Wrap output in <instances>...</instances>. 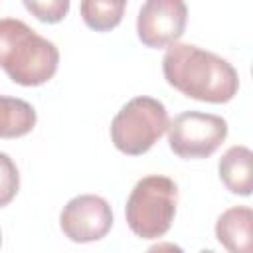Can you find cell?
Returning <instances> with one entry per match:
<instances>
[{
	"label": "cell",
	"instance_id": "obj_1",
	"mask_svg": "<svg viewBox=\"0 0 253 253\" xmlns=\"http://www.w3.org/2000/svg\"><path fill=\"white\" fill-rule=\"evenodd\" d=\"M162 73L170 87L204 103H227L239 89V75L227 59L192 43L168 45Z\"/></svg>",
	"mask_w": 253,
	"mask_h": 253
},
{
	"label": "cell",
	"instance_id": "obj_2",
	"mask_svg": "<svg viewBox=\"0 0 253 253\" xmlns=\"http://www.w3.org/2000/svg\"><path fill=\"white\" fill-rule=\"evenodd\" d=\"M59 65V51L53 42L36 34L26 22L0 18V67L24 87L47 83Z\"/></svg>",
	"mask_w": 253,
	"mask_h": 253
},
{
	"label": "cell",
	"instance_id": "obj_3",
	"mask_svg": "<svg viewBox=\"0 0 253 253\" xmlns=\"http://www.w3.org/2000/svg\"><path fill=\"white\" fill-rule=\"evenodd\" d=\"M178 186L168 176H144L140 178L125 206V217L130 231L142 239L162 237L176 215Z\"/></svg>",
	"mask_w": 253,
	"mask_h": 253
},
{
	"label": "cell",
	"instance_id": "obj_4",
	"mask_svg": "<svg viewBox=\"0 0 253 253\" xmlns=\"http://www.w3.org/2000/svg\"><path fill=\"white\" fill-rule=\"evenodd\" d=\"M168 123V111L162 101L144 95L134 97L115 115L111 140L123 154L140 156L160 140Z\"/></svg>",
	"mask_w": 253,
	"mask_h": 253
},
{
	"label": "cell",
	"instance_id": "obj_5",
	"mask_svg": "<svg viewBox=\"0 0 253 253\" xmlns=\"http://www.w3.org/2000/svg\"><path fill=\"white\" fill-rule=\"evenodd\" d=\"M168 144L170 150L184 158H208L211 156L227 136L225 119L211 113L184 111L168 123Z\"/></svg>",
	"mask_w": 253,
	"mask_h": 253
},
{
	"label": "cell",
	"instance_id": "obj_6",
	"mask_svg": "<svg viewBox=\"0 0 253 253\" xmlns=\"http://www.w3.org/2000/svg\"><path fill=\"white\" fill-rule=\"evenodd\" d=\"M63 235L75 243H91L103 239L113 227V211L105 198L81 194L71 198L59 215Z\"/></svg>",
	"mask_w": 253,
	"mask_h": 253
},
{
	"label": "cell",
	"instance_id": "obj_7",
	"mask_svg": "<svg viewBox=\"0 0 253 253\" xmlns=\"http://www.w3.org/2000/svg\"><path fill=\"white\" fill-rule=\"evenodd\" d=\"M188 22V8L182 0H148L136 16V34L146 47H166L176 43Z\"/></svg>",
	"mask_w": 253,
	"mask_h": 253
},
{
	"label": "cell",
	"instance_id": "obj_8",
	"mask_svg": "<svg viewBox=\"0 0 253 253\" xmlns=\"http://www.w3.org/2000/svg\"><path fill=\"white\" fill-rule=\"evenodd\" d=\"M253 211L247 206L225 210L215 221V237L227 253H253Z\"/></svg>",
	"mask_w": 253,
	"mask_h": 253
},
{
	"label": "cell",
	"instance_id": "obj_9",
	"mask_svg": "<svg viewBox=\"0 0 253 253\" xmlns=\"http://www.w3.org/2000/svg\"><path fill=\"white\" fill-rule=\"evenodd\" d=\"M251 160L253 152L247 146H231L219 158L217 170L219 180L223 186L237 196H249L253 190V176H251Z\"/></svg>",
	"mask_w": 253,
	"mask_h": 253
},
{
	"label": "cell",
	"instance_id": "obj_10",
	"mask_svg": "<svg viewBox=\"0 0 253 253\" xmlns=\"http://www.w3.org/2000/svg\"><path fill=\"white\" fill-rule=\"evenodd\" d=\"M36 121V109L28 101L0 95V138L26 136L34 130Z\"/></svg>",
	"mask_w": 253,
	"mask_h": 253
},
{
	"label": "cell",
	"instance_id": "obj_11",
	"mask_svg": "<svg viewBox=\"0 0 253 253\" xmlns=\"http://www.w3.org/2000/svg\"><path fill=\"white\" fill-rule=\"evenodd\" d=\"M83 22L95 32H109L117 28L123 20L125 2H101V0H85L79 4Z\"/></svg>",
	"mask_w": 253,
	"mask_h": 253
},
{
	"label": "cell",
	"instance_id": "obj_12",
	"mask_svg": "<svg viewBox=\"0 0 253 253\" xmlns=\"http://www.w3.org/2000/svg\"><path fill=\"white\" fill-rule=\"evenodd\" d=\"M20 190V172L14 164V160L0 152V208L8 206Z\"/></svg>",
	"mask_w": 253,
	"mask_h": 253
},
{
	"label": "cell",
	"instance_id": "obj_13",
	"mask_svg": "<svg viewBox=\"0 0 253 253\" xmlns=\"http://www.w3.org/2000/svg\"><path fill=\"white\" fill-rule=\"evenodd\" d=\"M26 10H30L40 22L45 24H55L61 22L69 10L67 0H24Z\"/></svg>",
	"mask_w": 253,
	"mask_h": 253
},
{
	"label": "cell",
	"instance_id": "obj_14",
	"mask_svg": "<svg viewBox=\"0 0 253 253\" xmlns=\"http://www.w3.org/2000/svg\"><path fill=\"white\" fill-rule=\"evenodd\" d=\"M146 253H184L182 247H178L176 243H170V241H158L154 245H150L146 249Z\"/></svg>",
	"mask_w": 253,
	"mask_h": 253
},
{
	"label": "cell",
	"instance_id": "obj_15",
	"mask_svg": "<svg viewBox=\"0 0 253 253\" xmlns=\"http://www.w3.org/2000/svg\"><path fill=\"white\" fill-rule=\"evenodd\" d=\"M200 253H215V251H211V249H204V251H200Z\"/></svg>",
	"mask_w": 253,
	"mask_h": 253
},
{
	"label": "cell",
	"instance_id": "obj_16",
	"mask_svg": "<svg viewBox=\"0 0 253 253\" xmlns=\"http://www.w3.org/2000/svg\"><path fill=\"white\" fill-rule=\"evenodd\" d=\"M0 245H2V231H0Z\"/></svg>",
	"mask_w": 253,
	"mask_h": 253
}]
</instances>
